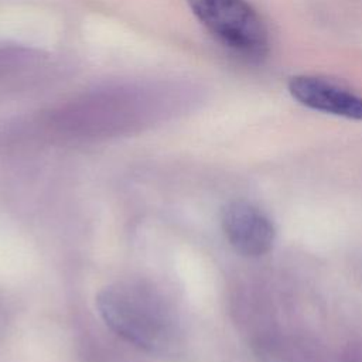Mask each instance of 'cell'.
<instances>
[{"mask_svg": "<svg viewBox=\"0 0 362 362\" xmlns=\"http://www.w3.org/2000/svg\"><path fill=\"white\" fill-rule=\"evenodd\" d=\"M105 324L126 342L150 354H164L177 342L174 317L164 300L140 283H115L96 297Z\"/></svg>", "mask_w": 362, "mask_h": 362, "instance_id": "cell-1", "label": "cell"}, {"mask_svg": "<svg viewBox=\"0 0 362 362\" xmlns=\"http://www.w3.org/2000/svg\"><path fill=\"white\" fill-rule=\"evenodd\" d=\"M195 18L228 49L250 59L269 51V31L247 0H187Z\"/></svg>", "mask_w": 362, "mask_h": 362, "instance_id": "cell-2", "label": "cell"}, {"mask_svg": "<svg viewBox=\"0 0 362 362\" xmlns=\"http://www.w3.org/2000/svg\"><path fill=\"white\" fill-rule=\"evenodd\" d=\"M221 223L228 242L236 252L257 257L266 255L276 238L272 219L246 201H232L222 209Z\"/></svg>", "mask_w": 362, "mask_h": 362, "instance_id": "cell-3", "label": "cell"}, {"mask_svg": "<svg viewBox=\"0 0 362 362\" xmlns=\"http://www.w3.org/2000/svg\"><path fill=\"white\" fill-rule=\"evenodd\" d=\"M288 93L300 105L352 120H362V96L322 76L296 75L287 83Z\"/></svg>", "mask_w": 362, "mask_h": 362, "instance_id": "cell-4", "label": "cell"}]
</instances>
